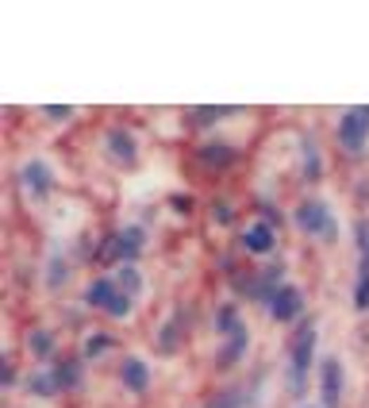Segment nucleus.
<instances>
[{
	"mask_svg": "<svg viewBox=\"0 0 369 408\" xmlns=\"http://www.w3.org/2000/svg\"><path fill=\"white\" fill-rule=\"evenodd\" d=\"M89 305H96V308H108L112 316H123L127 312V297H119L116 293V285L112 281H93V289H89Z\"/></svg>",
	"mask_w": 369,
	"mask_h": 408,
	"instance_id": "1",
	"label": "nucleus"
},
{
	"mask_svg": "<svg viewBox=\"0 0 369 408\" xmlns=\"http://www.w3.org/2000/svg\"><path fill=\"white\" fill-rule=\"evenodd\" d=\"M365 127H369V112H350V116H342V127H339V139L350 146V151H358L365 139Z\"/></svg>",
	"mask_w": 369,
	"mask_h": 408,
	"instance_id": "2",
	"label": "nucleus"
},
{
	"mask_svg": "<svg viewBox=\"0 0 369 408\" xmlns=\"http://www.w3.org/2000/svg\"><path fill=\"white\" fill-rule=\"evenodd\" d=\"M297 219H300V227H304V231H316V235H327V231H331L327 208H323V204H316V200H308L304 208L297 212Z\"/></svg>",
	"mask_w": 369,
	"mask_h": 408,
	"instance_id": "3",
	"label": "nucleus"
},
{
	"mask_svg": "<svg viewBox=\"0 0 369 408\" xmlns=\"http://www.w3.org/2000/svg\"><path fill=\"white\" fill-rule=\"evenodd\" d=\"M311 339H316V336H311V328L297 339V355H292V385H297V389L304 385V370L311 362Z\"/></svg>",
	"mask_w": 369,
	"mask_h": 408,
	"instance_id": "4",
	"label": "nucleus"
},
{
	"mask_svg": "<svg viewBox=\"0 0 369 408\" xmlns=\"http://www.w3.org/2000/svg\"><path fill=\"white\" fill-rule=\"evenodd\" d=\"M339 389H342V370H339L335 358H327L323 362V401H327V408L339 404Z\"/></svg>",
	"mask_w": 369,
	"mask_h": 408,
	"instance_id": "5",
	"label": "nucleus"
},
{
	"mask_svg": "<svg viewBox=\"0 0 369 408\" xmlns=\"http://www.w3.org/2000/svg\"><path fill=\"white\" fill-rule=\"evenodd\" d=\"M297 312H300V293L285 285V289L273 297V316H277V320H292Z\"/></svg>",
	"mask_w": 369,
	"mask_h": 408,
	"instance_id": "6",
	"label": "nucleus"
},
{
	"mask_svg": "<svg viewBox=\"0 0 369 408\" xmlns=\"http://www.w3.org/2000/svg\"><path fill=\"white\" fill-rule=\"evenodd\" d=\"M123 381H127L135 393H143V389L150 385V374H146V366L138 362V358H127V362H123Z\"/></svg>",
	"mask_w": 369,
	"mask_h": 408,
	"instance_id": "7",
	"label": "nucleus"
},
{
	"mask_svg": "<svg viewBox=\"0 0 369 408\" xmlns=\"http://www.w3.org/2000/svg\"><path fill=\"white\" fill-rule=\"evenodd\" d=\"M242 243H246V247H250V250H258V255H261V250H269V247H273V235H269L266 227H250Z\"/></svg>",
	"mask_w": 369,
	"mask_h": 408,
	"instance_id": "8",
	"label": "nucleus"
},
{
	"mask_svg": "<svg viewBox=\"0 0 369 408\" xmlns=\"http://www.w3.org/2000/svg\"><path fill=\"white\" fill-rule=\"evenodd\" d=\"M27 181H35V189H39V193H46V185H51V177H46V170H43V166H39V162H35V166H27Z\"/></svg>",
	"mask_w": 369,
	"mask_h": 408,
	"instance_id": "9",
	"label": "nucleus"
}]
</instances>
